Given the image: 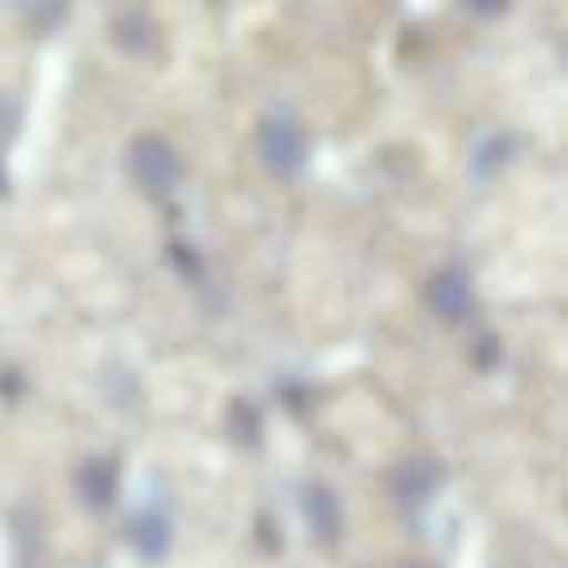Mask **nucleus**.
I'll return each mask as SVG.
<instances>
[{
	"label": "nucleus",
	"instance_id": "f257e3e1",
	"mask_svg": "<svg viewBox=\"0 0 568 568\" xmlns=\"http://www.w3.org/2000/svg\"><path fill=\"white\" fill-rule=\"evenodd\" d=\"M261 156L276 172H296L308 156V141H304L301 125L288 118H268L261 125Z\"/></svg>",
	"mask_w": 568,
	"mask_h": 568
},
{
	"label": "nucleus",
	"instance_id": "f03ea898",
	"mask_svg": "<svg viewBox=\"0 0 568 568\" xmlns=\"http://www.w3.org/2000/svg\"><path fill=\"white\" fill-rule=\"evenodd\" d=\"M129 164H133V175L149 191H168L180 180V156H175L160 136H141V141L129 149Z\"/></svg>",
	"mask_w": 568,
	"mask_h": 568
},
{
	"label": "nucleus",
	"instance_id": "7ed1b4c3",
	"mask_svg": "<svg viewBox=\"0 0 568 568\" xmlns=\"http://www.w3.org/2000/svg\"><path fill=\"white\" fill-rule=\"evenodd\" d=\"M428 304L448 320L467 316V308H471V284L456 268H444V273H436L428 281Z\"/></svg>",
	"mask_w": 568,
	"mask_h": 568
},
{
	"label": "nucleus",
	"instance_id": "20e7f679",
	"mask_svg": "<svg viewBox=\"0 0 568 568\" xmlns=\"http://www.w3.org/2000/svg\"><path fill=\"white\" fill-rule=\"evenodd\" d=\"M79 487L87 503L105 506L113 498V487H118V471H113L110 459H90V464L79 467Z\"/></svg>",
	"mask_w": 568,
	"mask_h": 568
},
{
	"label": "nucleus",
	"instance_id": "39448f33",
	"mask_svg": "<svg viewBox=\"0 0 568 568\" xmlns=\"http://www.w3.org/2000/svg\"><path fill=\"white\" fill-rule=\"evenodd\" d=\"M129 537H133V545L144 557H160V552L168 549V518L156 510L136 514L133 526H129Z\"/></svg>",
	"mask_w": 568,
	"mask_h": 568
},
{
	"label": "nucleus",
	"instance_id": "423d86ee",
	"mask_svg": "<svg viewBox=\"0 0 568 568\" xmlns=\"http://www.w3.org/2000/svg\"><path fill=\"white\" fill-rule=\"evenodd\" d=\"M304 510H308V521H312V529H316L320 537H335V534H339L343 514H339V503H335L332 490L312 487L308 498H304Z\"/></svg>",
	"mask_w": 568,
	"mask_h": 568
},
{
	"label": "nucleus",
	"instance_id": "0eeeda50",
	"mask_svg": "<svg viewBox=\"0 0 568 568\" xmlns=\"http://www.w3.org/2000/svg\"><path fill=\"white\" fill-rule=\"evenodd\" d=\"M436 483V471L428 464H405L402 471H397V487H402L405 498H420L428 495Z\"/></svg>",
	"mask_w": 568,
	"mask_h": 568
},
{
	"label": "nucleus",
	"instance_id": "6e6552de",
	"mask_svg": "<svg viewBox=\"0 0 568 568\" xmlns=\"http://www.w3.org/2000/svg\"><path fill=\"white\" fill-rule=\"evenodd\" d=\"M506 152H510V141H506L503 133H498V136H490V141L483 144L479 152H475V172L490 175V172H495V168L506 160Z\"/></svg>",
	"mask_w": 568,
	"mask_h": 568
},
{
	"label": "nucleus",
	"instance_id": "1a4fd4ad",
	"mask_svg": "<svg viewBox=\"0 0 568 568\" xmlns=\"http://www.w3.org/2000/svg\"><path fill=\"white\" fill-rule=\"evenodd\" d=\"M0 187H4V172H0Z\"/></svg>",
	"mask_w": 568,
	"mask_h": 568
}]
</instances>
